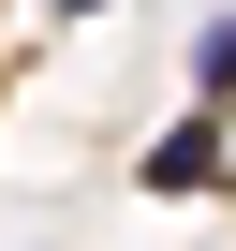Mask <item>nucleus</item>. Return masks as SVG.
<instances>
[{"instance_id":"nucleus-2","label":"nucleus","mask_w":236,"mask_h":251,"mask_svg":"<svg viewBox=\"0 0 236 251\" xmlns=\"http://www.w3.org/2000/svg\"><path fill=\"white\" fill-rule=\"evenodd\" d=\"M192 89H207V103H236V15H221V30H192Z\"/></svg>"},{"instance_id":"nucleus-3","label":"nucleus","mask_w":236,"mask_h":251,"mask_svg":"<svg viewBox=\"0 0 236 251\" xmlns=\"http://www.w3.org/2000/svg\"><path fill=\"white\" fill-rule=\"evenodd\" d=\"M59 15H103V0H59Z\"/></svg>"},{"instance_id":"nucleus-1","label":"nucleus","mask_w":236,"mask_h":251,"mask_svg":"<svg viewBox=\"0 0 236 251\" xmlns=\"http://www.w3.org/2000/svg\"><path fill=\"white\" fill-rule=\"evenodd\" d=\"M221 163H236V148H221V103H207V118H177V133L148 148V192H207Z\"/></svg>"}]
</instances>
